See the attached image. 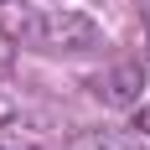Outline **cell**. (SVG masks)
<instances>
[{
	"instance_id": "1",
	"label": "cell",
	"mask_w": 150,
	"mask_h": 150,
	"mask_svg": "<svg viewBox=\"0 0 150 150\" xmlns=\"http://www.w3.org/2000/svg\"><path fill=\"white\" fill-rule=\"evenodd\" d=\"M31 36L47 42V47H88L93 42V26L57 11V16H36V21H31Z\"/></svg>"
},
{
	"instance_id": "2",
	"label": "cell",
	"mask_w": 150,
	"mask_h": 150,
	"mask_svg": "<svg viewBox=\"0 0 150 150\" xmlns=\"http://www.w3.org/2000/svg\"><path fill=\"white\" fill-rule=\"evenodd\" d=\"M73 150H140V145H129L119 135H83V140H73Z\"/></svg>"
},
{
	"instance_id": "3",
	"label": "cell",
	"mask_w": 150,
	"mask_h": 150,
	"mask_svg": "<svg viewBox=\"0 0 150 150\" xmlns=\"http://www.w3.org/2000/svg\"><path fill=\"white\" fill-rule=\"evenodd\" d=\"M11 62H16V42H11V31L0 26V73H11Z\"/></svg>"
},
{
	"instance_id": "4",
	"label": "cell",
	"mask_w": 150,
	"mask_h": 150,
	"mask_svg": "<svg viewBox=\"0 0 150 150\" xmlns=\"http://www.w3.org/2000/svg\"><path fill=\"white\" fill-rule=\"evenodd\" d=\"M140 129H150V109H140Z\"/></svg>"
}]
</instances>
